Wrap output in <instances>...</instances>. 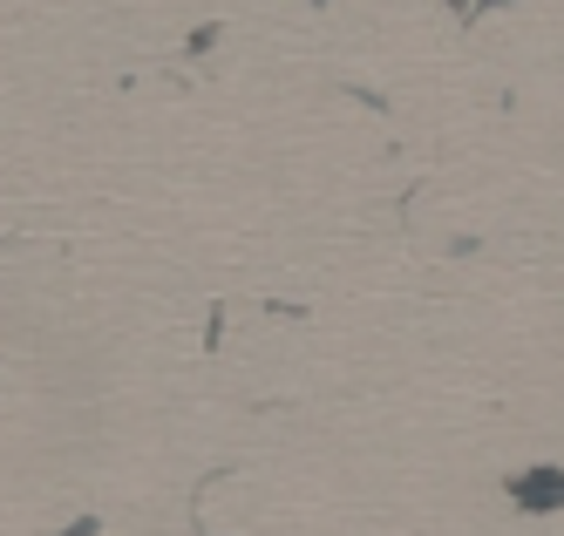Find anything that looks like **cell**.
I'll use <instances>...</instances> for the list:
<instances>
[{"label":"cell","instance_id":"7a4b0ae2","mask_svg":"<svg viewBox=\"0 0 564 536\" xmlns=\"http://www.w3.org/2000/svg\"><path fill=\"white\" fill-rule=\"evenodd\" d=\"M482 8H497V0H482Z\"/></svg>","mask_w":564,"mask_h":536},{"label":"cell","instance_id":"6da1fadb","mask_svg":"<svg viewBox=\"0 0 564 536\" xmlns=\"http://www.w3.org/2000/svg\"><path fill=\"white\" fill-rule=\"evenodd\" d=\"M510 503H523L531 516H544V510H564V469H517L510 475Z\"/></svg>","mask_w":564,"mask_h":536}]
</instances>
